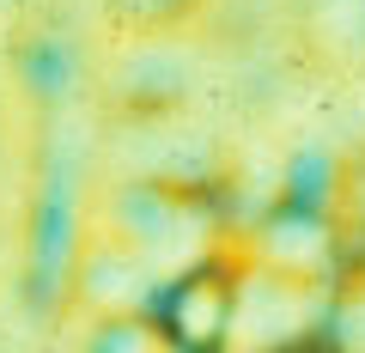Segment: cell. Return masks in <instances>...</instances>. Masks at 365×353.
Returning a JSON list of instances; mask_svg holds the SVG:
<instances>
[{
    "label": "cell",
    "mask_w": 365,
    "mask_h": 353,
    "mask_svg": "<svg viewBox=\"0 0 365 353\" xmlns=\"http://www.w3.org/2000/svg\"><path fill=\"white\" fill-rule=\"evenodd\" d=\"M153 329L170 353H220L237 329V275L225 262H189L153 299Z\"/></svg>",
    "instance_id": "6da1fadb"
},
{
    "label": "cell",
    "mask_w": 365,
    "mask_h": 353,
    "mask_svg": "<svg viewBox=\"0 0 365 353\" xmlns=\"http://www.w3.org/2000/svg\"><path fill=\"white\" fill-rule=\"evenodd\" d=\"M134 6H153V0H134Z\"/></svg>",
    "instance_id": "7a4b0ae2"
}]
</instances>
